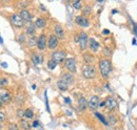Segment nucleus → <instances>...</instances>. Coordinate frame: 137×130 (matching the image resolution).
Instances as JSON below:
<instances>
[{
  "label": "nucleus",
  "mask_w": 137,
  "mask_h": 130,
  "mask_svg": "<svg viewBox=\"0 0 137 130\" xmlns=\"http://www.w3.org/2000/svg\"><path fill=\"white\" fill-rule=\"evenodd\" d=\"M99 69L101 73V76L103 77V79H109L111 70H112V65L111 62L108 59H103L99 62Z\"/></svg>",
  "instance_id": "1"
},
{
  "label": "nucleus",
  "mask_w": 137,
  "mask_h": 130,
  "mask_svg": "<svg viewBox=\"0 0 137 130\" xmlns=\"http://www.w3.org/2000/svg\"><path fill=\"white\" fill-rule=\"evenodd\" d=\"M82 75L86 79H94L96 77V69L92 64H87L82 68Z\"/></svg>",
  "instance_id": "2"
},
{
  "label": "nucleus",
  "mask_w": 137,
  "mask_h": 130,
  "mask_svg": "<svg viewBox=\"0 0 137 130\" xmlns=\"http://www.w3.org/2000/svg\"><path fill=\"white\" fill-rule=\"evenodd\" d=\"M11 22H12V24H13L15 27H18V28L23 27V26H24V23H25V21H24L19 15H17V14H13V15L11 16Z\"/></svg>",
  "instance_id": "3"
},
{
  "label": "nucleus",
  "mask_w": 137,
  "mask_h": 130,
  "mask_svg": "<svg viewBox=\"0 0 137 130\" xmlns=\"http://www.w3.org/2000/svg\"><path fill=\"white\" fill-rule=\"evenodd\" d=\"M52 59L57 63H62L66 59V52L63 50H57L52 54Z\"/></svg>",
  "instance_id": "4"
},
{
  "label": "nucleus",
  "mask_w": 137,
  "mask_h": 130,
  "mask_svg": "<svg viewBox=\"0 0 137 130\" xmlns=\"http://www.w3.org/2000/svg\"><path fill=\"white\" fill-rule=\"evenodd\" d=\"M65 68L70 73H76V60L74 58H67L65 59Z\"/></svg>",
  "instance_id": "5"
},
{
  "label": "nucleus",
  "mask_w": 137,
  "mask_h": 130,
  "mask_svg": "<svg viewBox=\"0 0 137 130\" xmlns=\"http://www.w3.org/2000/svg\"><path fill=\"white\" fill-rule=\"evenodd\" d=\"M104 106L109 111H114L117 108V101L113 97H108L104 101Z\"/></svg>",
  "instance_id": "6"
},
{
  "label": "nucleus",
  "mask_w": 137,
  "mask_h": 130,
  "mask_svg": "<svg viewBox=\"0 0 137 130\" xmlns=\"http://www.w3.org/2000/svg\"><path fill=\"white\" fill-rule=\"evenodd\" d=\"M88 41H89V40H88L87 34H86V33H80L78 43H79V46H80V48H81L82 50H85V49L88 47V43H89Z\"/></svg>",
  "instance_id": "7"
},
{
  "label": "nucleus",
  "mask_w": 137,
  "mask_h": 130,
  "mask_svg": "<svg viewBox=\"0 0 137 130\" xmlns=\"http://www.w3.org/2000/svg\"><path fill=\"white\" fill-rule=\"evenodd\" d=\"M46 43H48V40H46V37H45V35H40L39 36V38H38V40H37V43H36V45H37V47H38V49L39 50H43L44 48H45V46H46Z\"/></svg>",
  "instance_id": "8"
},
{
  "label": "nucleus",
  "mask_w": 137,
  "mask_h": 130,
  "mask_svg": "<svg viewBox=\"0 0 137 130\" xmlns=\"http://www.w3.org/2000/svg\"><path fill=\"white\" fill-rule=\"evenodd\" d=\"M75 21L76 23L81 26V27H89L90 26V21L85 17V16H77L75 18Z\"/></svg>",
  "instance_id": "9"
},
{
  "label": "nucleus",
  "mask_w": 137,
  "mask_h": 130,
  "mask_svg": "<svg viewBox=\"0 0 137 130\" xmlns=\"http://www.w3.org/2000/svg\"><path fill=\"white\" fill-rule=\"evenodd\" d=\"M88 106H89L92 110L97 109L98 106H99V98H98L97 96H93V97H91L90 101L88 102Z\"/></svg>",
  "instance_id": "10"
},
{
  "label": "nucleus",
  "mask_w": 137,
  "mask_h": 130,
  "mask_svg": "<svg viewBox=\"0 0 137 130\" xmlns=\"http://www.w3.org/2000/svg\"><path fill=\"white\" fill-rule=\"evenodd\" d=\"M48 46L51 49H55L58 46V38L55 35H51L48 40Z\"/></svg>",
  "instance_id": "11"
},
{
  "label": "nucleus",
  "mask_w": 137,
  "mask_h": 130,
  "mask_svg": "<svg viewBox=\"0 0 137 130\" xmlns=\"http://www.w3.org/2000/svg\"><path fill=\"white\" fill-rule=\"evenodd\" d=\"M11 100H12V98H11V94L9 93L8 90H2L1 92H0V101H1L2 103L8 104V103L11 102Z\"/></svg>",
  "instance_id": "12"
},
{
  "label": "nucleus",
  "mask_w": 137,
  "mask_h": 130,
  "mask_svg": "<svg viewBox=\"0 0 137 130\" xmlns=\"http://www.w3.org/2000/svg\"><path fill=\"white\" fill-rule=\"evenodd\" d=\"M55 36L58 38V39H63L64 38V31L63 28L60 26V25H56L55 26Z\"/></svg>",
  "instance_id": "13"
},
{
  "label": "nucleus",
  "mask_w": 137,
  "mask_h": 130,
  "mask_svg": "<svg viewBox=\"0 0 137 130\" xmlns=\"http://www.w3.org/2000/svg\"><path fill=\"white\" fill-rule=\"evenodd\" d=\"M61 80L64 81L67 85H70V84H72L74 82V78H73V76L71 74H63L62 77H61Z\"/></svg>",
  "instance_id": "14"
},
{
  "label": "nucleus",
  "mask_w": 137,
  "mask_h": 130,
  "mask_svg": "<svg viewBox=\"0 0 137 130\" xmlns=\"http://www.w3.org/2000/svg\"><path fill=\"white\" fill-rule=\"evenodd\" d=\"M19 16H20L24 21H31V20H32V15H31V13H30L29 11H27V10H22V11L20 12Z\"/></svg>",
  "instance_id": "15"
},
{
  "label": "nucleus",
  "mask_w": 137,
  "mask_h": 130,
  "mask_svg": "<svg viewBox=\"0 0 137 130\" xmlns=\"http://www.w3.org/2000/svg\"><path fill=\"white\" fill-rule=\"evenodd\" d=\"M99 48V43L94 39V38H91L90 39V49L94 52H96Z\"/></svg>",
  "instance_id": "16"
},
{
  "label": "nucleus",
  "mask_w": 137,
  "mask_h": 130,
  "mask_svg": "<svg viewBox=\"0 0 137 130\" xmlns=\"http://www.w3.org/2000/svg\"><path fill=\"white\" fill-rule=\"evenodd\" d=\"M57 87H58L61 91H66V90H67V88H68V85H67L64 81H62V80L60 79V80L57 82Z\"/></svg>",
  "instance_id": "17"
},
{
  "label": "nucleus",
  "mask_w": 137,
  "mask_h": 130,
  "mask_svg": "<svg viewBox=\"0 0 137 130\" xmlns=\"http://www.w3.org/2000/svg\"><path fill=\"white\" fill-rule=\"evenodd\" d=\"M45 25H46V23H45V20L43 18H38L35 22V26L38 27V28H44Z\"/></svg>",
  "instance_id": "18"
},
{
  "label": "nucleus",
  "mask_w": 137,
  "mask_h": 130,
  "mask_svg": "<svg viewBox=\"0 0 137 130\" xmlns=\"http://www.w3.org/2000/svg\"><path fill=\"white\" fill-rule=\"evenodd\" d=\"M78 106L81 110H86L87 107H88V101L85 98H80L79 101H78Z\"/></svg>",
  "instance_id": "19"
},
{
  "label": "nucleus",
  "mask_w": 137,
  "mask_h": 130,
  "mask_svg": "<svg viewBox=\"0 0 137 130\" xmlns=\"http://www.w3.org/2000/svg\"><path fill=\"white\" fill-rule=\"evenodd\" d=\"M32 60H33V62H34L36 65H38V64L42 63V61H43V57H42L41 55H38V54H36V55H33V57H32Z\"/></svg>",
  "instance_id": "20"
},
{
  "label": "nucleus",
  "mask_w": 137,
  "mask_h": 130,
  "mask_svg": "<svg viewBox=\"0 0 137 130\" xmlns=\"http://www.w3.org/2000/svg\"><path fill=\"white\" fill-rule=\"evenodd\" d=\"M35 28H36L35 24L30 23V24L28 25V27H27V34L30 35V36H34V34H35Z\"/></svg>",
  "instance_id": "21"
},
{
  "label": "nucleus",
  "mask_w": 137,
  "mask_h": 130,
  "mask_svg": "<svg viewBox=\"0 0 137 130\" xmlns=\"http://www.w3.org/2000/svg\"><path fill=\"white\" fill-rule=\"evenodd\" d=\"M93 60H94V58L90 55V54H85L83 55V61H85V63L86 64H92L93 63Z\"/></svg>",
  "instance_id": "22"
},
{
  "label": "nucleus",
  "mask_w": 137,
  "mask_h": 130,
  "mask_svg": "<svg viewBox=\"0 0 137 130\" xmlns=\"http://www.w3.org/2000/svg\"><path fill=\"white\" fill-rule=\"evenodd\" d=\"M57 64H58V63H57L56 61H54L53 59H51V60H49V62H48V67H49V69L53 70V69H55V68H56Z\"/></svg>",
  "instance_id": "23"
},
{
  "label": "nucleus",
  "mask_w": 137,
  "mask_h": 130,
  "mask_svg": "<svg viewBox=\"0 0 137 130\" xmlns=\"http://www.w3.org/2000/svg\"><path fill=\"white\" fill-rule=\"evenodd\" d=\"M73 8L75 10H81L82 9L81 0H74V1H73Z\"/></svg>",
  "instance_id": "24"
},
{
  "label": "nucleus",
  "mask_w": 137,
  "mask_h": 130,
  "mask_svg": "<svg viewBox=\"0 0 137 130\" xmlns=\"http://www.w3.org/2000/svg\"><path fill=\"white\" fill-rule=\"evenodd\" d=\"M33 116H34V112H33V110L30 109V108H28V109L24 111V117H27V119H32Z\"/></svg>",
  "instance_id": "25"
},
{
  "label": "nucleus",
  "mask_w": 137,
  "mask_h": 130,
  "mask_svg": "<svg viewBox=\"0 0 137 130\" xmlns=\"http://www.w3.org/2000/svg\"><path fill=\"white\" fill-rule=\"evenodd\" d=\"M20 125H21L22 129H24V130H30V128H31V125H30L27 121H24V120H21V121H20Z\"/></svg>",
  "instance_id": "26"
},
{
  "label": "nucleus",
  "mask_w": 137,
  "mask_h": 130,
  "mask_svg": "<svg viewBox=\"0 0 137 130\" xmlns=\"http://www.w3.org/2000/svg\"><path fill=\"white\" fill-rule=\"evenodd\" d=\"M36 43H37V39H36L34 36H32V37L28 40V45H29V46H35Z\"/></svg>",
  "instance_id": "27"
},
{
  "label": "nucleus",
  "mask_w": 137,
  "mask_h": 130,
  "mask_svg": "<svg viewBox=\"0 0 137 130\" xmlns=\"http://www.w3.org/2000/svg\"><path fill=\"white\" fill-rule=\"evenodd\" d=\"M95 115H96V116H97V117H98V119H99V120H100V121H101L104 125H108V121L104 119V116H103L102 114H100L99 112H96V113H95Z\"/></svg>",
  "instance_id": "28"
},
{
  "label": "nucleus",
  "mask_w": 137,
  "mask_h": 130,
  "mask_svg": "<svg viewBox=\"0 0 137 130\" xmlns=\"http://www.w3.org/2000/svg\"><path fill=\"white\" fill-rule=\"evenodd\" d=\"M108 120H109V123H110V124H115V123L117 122L116 116H115V115H112V114L108 116Z\"/></svg>",
  "instance_id": "29"
},
{
  "label": "nucleus",
  "mask_w": 137,
  "mask_h": 130,
  "mask_svg": "<svg viewBox=\"0 0 137 130\" xmlns=\"http://www.w3.org/2000/svg\"><path fill=\"white\" fill-rule=\"evenodd\" d=\"M6 85H8V80L4 79V78H1L0 79V89H1L2 87H4Z\"/></svg>",
  "instance_id": "30"
},
{
  "label": "nucleus",
  "mask_w": 137,
  "mask_h": 130,
  "mask_svg": "<svg viewBox=\"0 0 137 130\" xmlns=\"http://www.w3.org/2000/svg\"><path fill=\"white\" fill-rule=\"evenodd\" d=\"M103 55H104L106 57H109V56H111V50H110V48H108V47H104V48H103Z\"/></svg>",
  "instance_id": "31"
},
{
  "label": "nucleus",
  "mask_w": 137,
  "mask_h": 130,
  "mask_svg": "<svg viewBox=\"0 0 137 130\" xmlns=\"http://www.w3.org/2000/svg\"><path fill=\"white\" fill-rule=\"evenodd\" d=\"M83 14H85V15H89V14H91V8H90L89 5L85 8V10H83Z\"/></svg>",
  "instance_id": "32"
},
{
  "label": "nucleus",
  "mask_w": 137,
  "mask_h": 130,
  "mask_svg": "<svg viewBox=\"0 0 137 130\" xmlns=\"http://www.w3.org/2000/svg\"><path fill=\"white\" fill-rule=\"evenodd\" d=\"M17 115H18V117H23L24 116V112H23V110L22 109H18L17 110Z\"/></svg>",
  "instance_id": "33"
},
{
  "label": "nucleus",
  "mask_w": 137,
  "mask_h": 130,
  "mask_svg": "<svg viewBox=\"0 0 137 130\" xmlns=\"http://www.w3.org/2000/svg\"><path fill=\"white\" fill-rule=\"evenodd\" d=\"M29 3L27 2V1H24V0H22V1H20L19 3H18V7H21V8H25L27 5H28Z\"/></svg>",
  "instance_id": "34"
},
{
  "label": "nucleus",
  "mask_w": 137,
  "mask_h": 130,
  "mask_svg": "<svg viewBox=\"0 0 137 130\" xmlns=\"http://www.w3.org/2000/svg\"><path fill=\"white\" fill-rule=\"evenodd\" d=\"M9 130H18V127L16 124H11L9 127Z\"/></svg>",
  "instance_id": "35"
},
{
  "label": "nucleus",
  "mask_w": 137,
  "mask_h": 130,
  "mask_svg": "<svg viewBox=\"0 0 137 130\" xmlns=\"http://www.w3.org/2000/svg\"><path fill=\"white\" fill-rule=\"evenodd\" d=\"M6 121V114L3 112H0V123H2Z\"/></svg>",
  "instance_id": "36"
},
{
  "label": "nucleus",
  "mask_w": 137,
  "mask_h": 130,
  "mask_svg": "<svg viewBox=\"0 0 137 130\" xmlns=\"http://www.w3.org/2000/svg\"><path fill=\"white\" fill-rule=\"evenodd\" d=\"M18 40H19V42H20V43H23V42L25 41V36H24L23 34H22V35H20V36H19V38H18Z\"/></svg>",
  "instance_id": "37"
},
{
  "label": "nucleus",
  "mask_w": 137,
  "mask_h": 130,
  "mask_svg": "<svg viewBox=\"0 0 137 130\" xmlns=\"http://www.w3.org/2000/svg\"><path fill=\"white\" fill-rule=\"evenodd\" d=\"M102 35H104V36L110 35V31H109V29H103V31H102Z\"/></svg>",
  "instance_id": "38"
},
{
  "label": "nucleus",
  "mask_w": 137,
  "mask_h": 130,
  "mask_svg": "<svg viewBox=\"0 0 137 130\" xmlns=\"http://www.w3.org/2000/svg\"><path fill=\"white\" fill-rule=\"evenodd\" d=\"M38 126H39V122H38V121H35V122L33 123V127L36 128V127H38Z\"/></svg>",
  "instance_id": "39"
},
{
  "label": "nucleus",
  "mask_w": 137,
  "mask_h": 130,
  "mask_svg": "<svg viewBox=\"0 0 137 130\" xmlns=\"http://www.w3.org/2000/svg\"><path fill=\"white\" fill-rule=\"evenodd\" d=\"M64 101H65V103H66V104H70V103H71L70 98H65V99H64Z\"/></svg>",
  "instance_id": "40"
},
{
  "label": "nucleus",
  "mask_w": 137,
  "mask_h": 130,
  "mask_svg": "<svg viewBox=\"0 0 137 130\" xmlns=\"http://www.w3.org/2000/svg\"><path fill=\"white\" fill-rule=\"evenodd\" d=\"M1 66H2L3 68H7V67H8V63H4V62L1 63Z\"/></svg>",
  "instance_id": "41"
},
{
  "label": "nucleus",
  "mask_w": 137,
  "mask_h": 130,
  "mask_svg": "<svg viewBox=\"0 0 137 130\" xmlns=\"http://www.w3.org/2000/svg\"><path fill=\"white\" fill-rule=\"evenodd\" d=\"M132 43H133V45H136V44H137V42H136V39H133V42H132Z\"/></svg>",
  "instance_id": "42"
},
{
  "label": "nucleus",
  "mask_w": 137,
  "mask_h": 130,
  "mask_svg": "<svg viewBox=\"0 0 137 130\" xmlns=\"http://www.w3.org/2000/svg\"><path fill=\"white\" fill-rule=\"evenodd\" d=\"M0 43H3V40H2V38H1V36H0Z\"/></svg>",
  "instance_id": "43"
},
{
  "label": "nucleus",
  "mask_w": 137,
  "mask_h": 130,
  "mask_svg": "<svg viewBox=\"0 0 137 130\" xmlns=\"http://www.w3.org/2000/svg\"><path fill=\"white\" fill-rule=\"evenodd\" d=\"M112 13H113V14H116V13H117V11H116V10H114V11H112Z\"/></svg>",
  "instance_id": "44"
},
{
  "label": "nucleus",
  "mask_w": 137,
  "mask_h": 130,
  "mask_svg": "<svg viewBox=\"0 0 137 130\" xmlns=\"http://www.w3.org/2000/svg\"><path fill=\"white\" fill-rule=\"evenodd\" d=\"M1 107H2V102L0 101V108H1Z\"/></svg>",
  "instance_id": "45"
},
{
  "label": "nucleus",
  "mask_w": 137,
  "mask_h": 130,
  "mask_svg": "<svg viewBox=\"0 0 137 130\" xmlns=\"http://www.w3.org/2000/svg\"><path fill=\"white\" fill-rule=\"evenodd\" d=\"M98 2H103V0H97Z\"/></svg>",
  "instance_id": "46"
},
{
  "label": "nucleus",
  "mask_w": 137,
  "mask_h": 130,
  "mask_svg": "<svg viewBox=\"0 0 137 130\" xmlns=\"http://www.w3.org/2000/svg\"><path fill=\"white\" fill-rule=\"evenodd\" d=\"M63 1H70V0H63Z\"/></svg>",
  "instance_id": "47"
}]
</instances>
